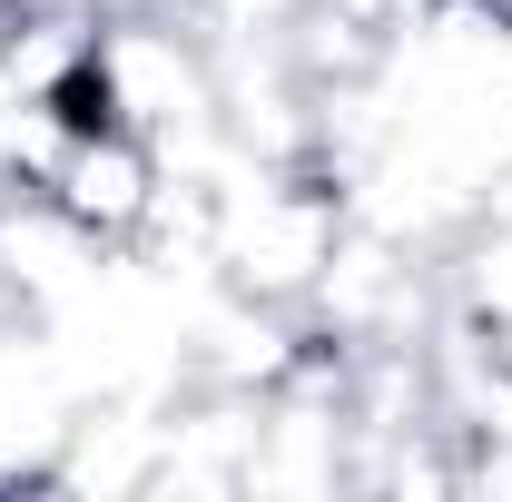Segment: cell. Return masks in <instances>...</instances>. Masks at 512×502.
<instances>
[{"label": "cell", "instance_id": "cell-1", "mask_svg": "<svg viewBox=\"0 0 512 502\" xmlns=\"http://www.w3.org/2000/svg\"><path fill=\"white\" fill-rule=\"evenodd\" d=\"M158 178H168L158 138H138V128H89V138H60L40 197L60 207L69 227H89L99 247H138V227H148V207H158Z\"/></svg>", "mask_w": 512, "mask_h": 502}]
</instances>
